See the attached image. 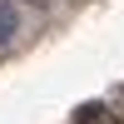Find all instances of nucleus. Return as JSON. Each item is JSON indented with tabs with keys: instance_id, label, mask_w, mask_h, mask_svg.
Here are the masks:
<instances>
[{
	"instance_id": "obj_1",
	"label": "nucleus",
	"mask_w": 124,
	"mask_h": 124,
	"mask_svg": "<svg viewBox=\"0 0 124 124\" xmlns=\"http://www.w3.org/2000/svg\"><path fill=\"white\" fill-rule=\"evenodd\" d=\"M75 124H124V119L114 114V104H85L75 114Z\"/></svg>"
},
{
	"instance_id": "obj_2",
	"label": "nucleus",
	"mask_w": 124,
	"mask_h": 124,
	"mask_svg": "<svg viewBox=\"0 0 124 124\" xmlns=\"http://www.w3.org/2000/svg\"><path fill=\"white\" fill-rule=\"evenodd\" d=\"M15 25H20L15 5H0V45H10V40H15Z\"/></svg>"
},
{
	"instance_id": "obj_3",
	"label": "nucleus",
	"mask_w": 124,
	"mask_h": 124,
	"mask_svg": "<svg viewBox=\"0 0 124 124\" xmlns=\"http://www.w3.org/2000/svg\"><path fill=\"white\" fill-rule=\"evenodd\" d=\"M114 114H119V119H124V99H114Z\"/></svg>"
}]
</instances>
